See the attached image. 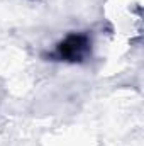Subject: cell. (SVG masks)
<instances>
[{
  "instance_id": "cell-1",
  "label": "cell",
  "mask_w": 144,
  "mask_h": 146,
  "mask_svg": "<svg viewBox=\"0 0 144 146\" xmlns=\"http://www.w3.org/2000/svg\"><path fill=\"white\" fill-rule=\"evenodd\" d=\"M87 49V39L81 36H71L68 37L61 46H59V53L65 58L70 60H76L81 56V53Z\"/></svg>"
}]
</instances>
